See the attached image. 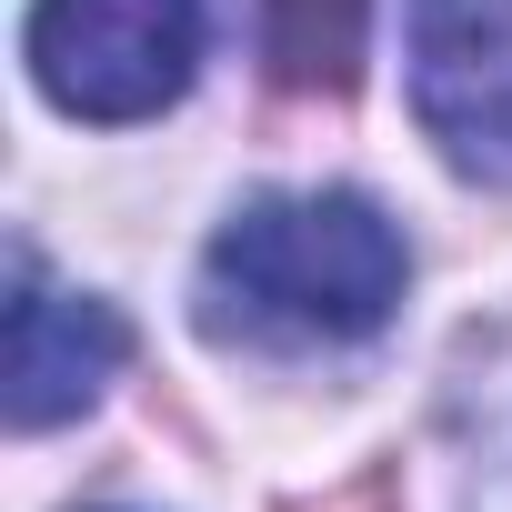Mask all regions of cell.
<instances>
[{
    "instance_id": "obj_1",
    "label": "cell",
    "mask_w": 512,
    "mask_h": 512,
    "mask_svg": "<svg viewBox=\"0 0 512 512\" xmlns=\"http://www.w3.org/2000/svg\"><path fill=\"white\" fill-rule=\"evenodd\" d=\"M412 282V251L362 191H272L241 201L191 282V322L221 352H332L372 342Z\"/></svg>"
},
{
    "instance_id": "obj_2",
    "label": "cell",
    "mask_w": 512,
    "mask_h": 512,
    "mask_svg": "<svg viewBox=\"0 0 512 512\" xmlns=\"http://www.w3.org/2000/svg\"><path fill=\"white\" fill-rule=\"evenodd\" d=\"M21 61L71 121H151L201 71V0H31Z\"/></svg>"
},
{
    "instance_id": "obj_3",
    "label": "cell",
    "mask_w": 512,
    "mask_h": 512,
    "mask_svg": "<svg viewBox=\"0 0 512 512\" xmlns=\"http://www.w3.org/2000/svg\"><path fill=\"white\" fill-rule=\"evenodd\" d=\"M412 121L462 181L512 191V0H412Z\"/></svg>"
},
{
    "instance_id": "obj_4",
    "label": "cell",
    "mask_w": 512,
    "mask_h": 512,
    "mask_svg": "<svg viewBox=\"0 0 512 512\" xmlns=\"http://www.w3.org/2000/svg\"><path fill=\"white\" fill-rule=\"evenodd\" d=\"M131 362V322L91 292H51L31 262L11 272V432H51L111 392Z\"/></svg>"
},
{
    "instance_id": "obj_5",
    "label": "cell",
    "mask_w": 512,
    "mask_h": 512,
    "mask_svg": "<svg viewBox=\"0 0 512 512\" xmlns=\"http://www.w3.org/2000/svg\"><path fill=\"white\" fill-rule=\"evenodd\" d=\"M372 41V0H262V61L302 101H342L362 81Z\"/></svg>"
},
{
    "instance_id": "obj_6",
    "label": "cell",
    "mask_w": 512,
    "mask_h": 512,
    "mask_svg": "<svg viewBox=\"0 0 512 512\" xmlns=\"http://www.w3.org/2000/svg\"><path fill=\"white\" fill-rule=\"evenodd\" d=\"M302 512H392V482H342L332 502H302Z\"/></svg>"
}]
</instances>
